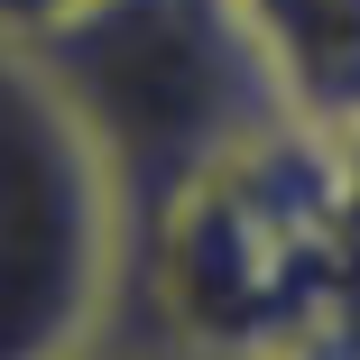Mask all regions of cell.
<instances>
[{
  "mask_svg": "<svg viewBox=\"0 0 360 360\" xmlns=\"http://www.w3.org/2000/svg\"><path fill=\"white\" fill-rule=\"evenodd\" d=\"M139 222L28 46H0V360H65L129 314Z\"/></svg>",
  "mask_w": 360,
  "mask_h": 360,
  "instance_id": "obj_2",
  "label": "cell"
},
{
  "mask_svg": "<svg viewBox=\"0 0 360 360\" xmlns=\"http://www.w3.org/2000/svg\"><path fill=\"white\" fill-rule=\"evenodd\" d=\"M351 360H360V351H351Z\"/></svg>",
  "mask_w": 360,
  "mask_h": 360,
  "instance_id": "obj_6",
  "label": "cell"
},
{
  "mask_svg": "<svg viewBox=\"0 0 360 360\" xmlns=\"http://www.w3.org/2000/svg\"><path fill=\"white\" fill-rule=\"evenodd\" d=\"M75 10H93V0H0V46H46Z\"/></svg>",
  "mask_w": 360,
  "mask_h": 360,
  "instance_id": "obj_4",
  "label": "cell"
},
{
  "mask_svg": "<svg viewBox=\"0 0 360 360\" xmlns=\"http://www.w3.org/2000/svg\"><path fill=\"white\" fill-rule=\"evenodd\" d=\"M28 56L102 148L139 240L231 148L286 120L231 0H93Z\"/></svg>",
  "mask_w": 360,
  "mask_h": 360,
  "instance_id": "obj_1",
  "label": "cell"
},
{
  "mask_svg": "<svg viewBox=\"0 0 360 360\" xmlns=\"http://www.w3.org/2000/svg\"><path fill=\"white\" fill-rule=\"evenodd\" d=\"M231 19L259 46L268 93L296 129H360V0H231Z\"/></svg>",
  "mask_w": 360,
  "mask_h": 360,
  "instance_id": "obj_3",
  "label": "cell"
},
{
  "mask_svg": "<svg viewBox=\"0 0 360 360\" xmlns=\"http://www.w3.org/2000/svg\"><path fill=\"white\" fill-rule=\"evenodd\" d=\"M65 360H185L167 333H148V323H139V314H120L102 342H84V351H65Z\"/></svg>",
  "mask_w": 360,
  "mask_h": 360,
  "instance_id": "obj_5",
  "label": "cell"
}]
</instances>
